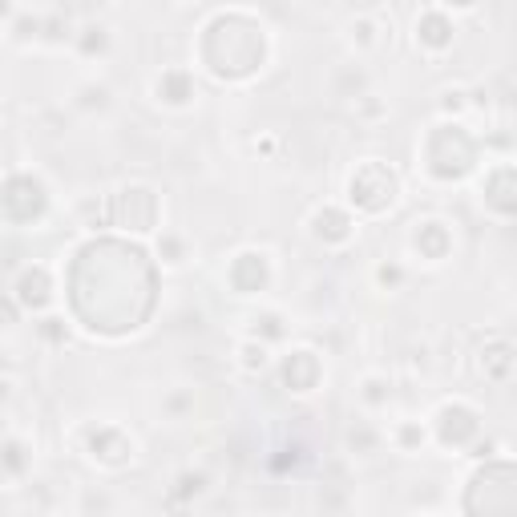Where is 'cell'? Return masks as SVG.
Masks as SVG:
<instances>
[{"mask_svg":"<svg viewBox=\"0 0 517 517\" xmlns=\"http://www.w3.org/2000/svg\"><path fill=\"white\" fill-rule=\"evenodd\" d=\"M25 304H45V279L37 275V279H25Z\"/></svg>","mask_w":517,"mask_h":517,"instance_id":"7a4b0ae2","label":"cell"},{"mask_svg":"<svg viewBox=\"0 0 517 517\" xmlns=\"http://www.w3.org/2000/svg\"><path fill=\"white\" fill-rule=\"evenodd\" d=\"M444 421H449V425H444V441H465L473 428H477L469 412H444Z\"/></svg>","mask_w":517,"mask_h":517,"instance_id":"6da1fadb","label":"cell"},{"mask_svg":"<svg viewBox=\"0 0 517 517\" xmlns=\"http://www.w3.org/2000/svg\"><path fill=\"white\" fill-rule=\"evenodd\" d=\"M425 37H428V41H432V45H444V41H449V29H444V20H437V16H428V20H425Z\"/></svg>","mask_w":517,"mask_h":517,"instance_id":"3957f363","label":"cell"}]
</instances>
